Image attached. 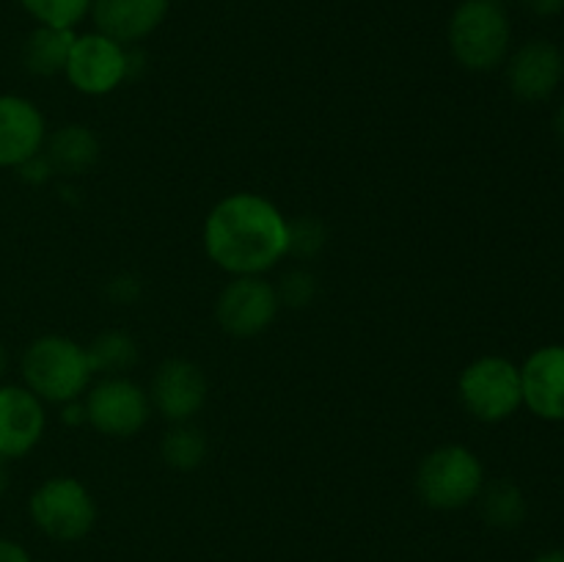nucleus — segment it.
Returning <instances> with one entry per match:
<instances>
[{
  "instance_id": "1",
  "label": "nucleus",
  "mask_w": 564,
  "mask_h": 562,
  "mask_svg": "<svg viewBox=\"0 0 564 562\" xmlns=\"http://www.w3.org/2000/svg\"><path fill=\"white\" fill-rule=\"evenodd\" d=\"M207 253L231 273L268 270L290 251V226L264 198L240 193L220 202L204 229Z\"/></svg>"
},
{
  "instance_id": "2",
  "label": "nucleus",
  "mask_w": 564,
  "mask_h": 562,
  "mask_svg": "<svg viewBox=\"0 0 564 562\" xmlns=\"http://www.w3.org/2000/svg\"><path fill=\"white\" fill-rule=\"evenodd\" d=\"M455 58L468 69H494L510 44V22L494 0H466L449 25Z\"/></svg>"
},
{
  "instance_id": "3",
  "label": "nucleus",
  "mask_w": 564,
  "mask_h": 562,
  "mask_svg": "<svg viewBox=\"0 0 564 562\" xmlns=\"http://www.w3.org/2000/svg\"><path fill=\"white\" fill-rule=\"evenodd\" d=\"M22 372L36 395L64 402L80 395L91 369H88L86 350H80L75 342L61 339V336H44L28 347Z\"/></svg>"
},
{
  "instance_id": "4",
  "label": "nucleus",
  "mask_w": 564,
  "mask_h": 562,
  "mask_svg": "<svg viewBox=\"0 0 564 562\" xmlns=\"http://www.w3.org/2000/svg\"><path fill=\"white\" fill-rule=\"evenodd\" d=\"M479 485H482V466L463 446L435 450L419 468V490L424 501L441 510L468 505L479 494Z\"/></svg>"
},
{
  "instance_id": "5",
  "label": "nucleus",
  "mask_w": 564,
  "mask_h": 562,
  "mask_svg": "<svg viewBox=\"0 0 564 562\" xmlns=\"http://www.w3.org/2000/svg\"><path fill=\"white\" fill-rule=\"evenodd\" d=\"M460 395L474 417L499 422L521 406V372L505 358H482L463 372Z\"/></svg>"
},
{
  "instance_id": "6",
  "label": "nucleus",
  "mask_w": 564,
  "mask_h": 562,
  "mask_svg": "<svg viewBox=\"0 0 564 562\" xmlns=\"http://www.w3.org/2000/svg\"><path fill=\"white\" fill-rule=\"evenodd\" d=\"M33 521L58 540H77L91 529L94 501L75 479H50L31 499Z\"/></svg>"
},
{
  "instance_id": "7",
  "label": "nucleus",
  "mask_w": 564,
  "mask_h": 562,
  "mask_svg": "<svg viewBox=\"0 0 564 562\" xmlns=\"http://www.w3.org/2000/svg\"><path fill=\"white\" fill-rule=\"evenodd\" d=\"M66 75L72 86L86 94L113 91L127 75V58L119 42L102 33H91V36L75 39L69 61H66Z\"/></svg>"
},
{
  "instance_id": "8",
  "label": "nucleus",
  "mask_w": 564,
  "mask_h": 562,
  "mask_svg": "<svg viewBox=\"0 0 564 562\" xmlns=\"http://www.w3.org/2000/svg\"><path fill=\"white\" fill-rule=\"evenodd\" d=\"M275 309H279V295L273 287L246 275L224 290L218 301V320L229 334L253 336L273 323Z\"/></svg>"
},
{
  "instance_id": "9",
  "label": "nucleus",
  "mask_w": 564,
  "mask_h": 562,
  "mask_svg": "<svg viewBox=\"0 0 564 562\" xmlns=\"http://www.w3.org/2000/svg\"><path fill=\"white\" fill-rule=\"evenodd\" d=\"M86 413L99 433L130 435L147 422V395L130 380H105L88 397Z\"/></svg>"
},
{
  "instance_id": "10",
  "label": "nucleus",
  "mask_w": 564,
  "mask_h": 562,
  "mask_svg": "<svg viewBox=\"0 0 564 562\" xmlns=\"http://www.w3.org/2000/svg\"><path fill=\"white\" fill-rule=\"evenodd\" d=\"M523 400L538 417L564 419V347H543L521 372Z\"/></svg>"
},
{
  "instance_id": "11",
  "label": "nucleus",
  "mask_w": 564,
  "mask_h": 562,
  "mask_svg": "<svg viewBox=\"0 0 564 562\" xmlns=\"http://www.w3.org/2000/svg\"><path fill=\"white\" fill-rule=\"evenodd\" d=\"M564 75V58L551 42H529L510 64V86L527 102L545 99Z\"/></svg>"
},
{
  "instance_id": "12",
  "label": "nucleus",
  "mask_w": 564,
  "mask_h": 562,
  "mask_svg": "<svg viewBox=\"0 0 564 562\" xmlns=\"http://www.w3.org/2000/svg\"><path fill=\"white\" fill-rule=\"evenodd\" d=\"M44 430V411L31 391L0 389V457L25 455Z\"/></svg>"
},
{
  "instance_id": "13",
  "label": "nucleus",
  "mask_w": 564,
  "mask_h": 562,
  "mask_svg": "<svg viewBox=\"0 0 564 562\" xmlns=\"http://www.w3.org/2000/svg\"><path fill=\"white\" fill-rule=\"evenodd\" d=\"M44 121L28 99L0 97V165H20L42 147Z\"/></svg>"
},
{
  "instance_id": "14",
  "label": "nucleus",
  "mask_w": 564,
  "mask_h": 562,
  "mask_svg": "<svg viewBox=\"0 0 564 562\" xmlns=\"http://www.w3.org/2000/svg\"><path fill=\"white\" fill-rule=\"evenodd\" d=\"M169 0H94V20L102 36L135 42L163 22Z\"/></svg>"
},
{
  "instance_id": "15",
  "label": "nucleus",
  "mask_w": 564,
  "mask_h": 562,
  "mask_svg": "<svg viewBox=\"0 0 564 562\" xmlns=\"http://www.w3.org/2000/svg\"><path fill=\"white\" fill-rule=\"evenodd\" d=\"M152 391L160 411L169 419L182 422L202 408L207 383H204V375L198 372V367H193L191 361H165L154 378Z\"/></svg>"
},
{
  "instance_id": "16",
  "label": "nucleus",
  "mask_w": 564,
  "mask_h": 562,
  "mask_svg": "<svg viewBox=\"0 0 564 562\" xmlns=\"http://www.w3.org/2000/svg\"><path fill=\"white\" fill-rule=\"evenodd\" d=\"M72 44H75V36H72L69 28H39L25 44L28 69L36 72V75H55V72L66 69Z\"/></svg>"
},
{
  "instance_id": "17",
  "label": "nucleus",
  "mask_w": 564,
  "mask_h": 562,
  "mask_svg": "<svg viewBox=\"0 0 564 562\" xmlns=\"http://www.w3.org/2000/svg\"><path fill=\"white\" fill-rule=\"evenodd\" d=\"M97 160V141L83 127H66L50 141V165L64 174H83Z\"/></svg>"
},
{
  "instance_id": "18",
  "label": "nucleus",
  "mask_w": 564,
  "mask_h": 562,
  "mask_svg": "<svg viewBox=\"0 0 564 562\" xmlns=\"http://www.w3.org/2000/svg\"><path fill=\"white\" fill-rule=\"evenodd\" d=\"M86 358L91 372H121L135 364L138 350L130 336L110 331V334L94 339V345L86 350Z\"/></svg>"
},
{
  "instance_id": "19",
  "label": "nucleus",
  "mask_w": 564,
  "mask_h": 562,
  "mask_svg": "<svg viewBox=\"0 0 564 562\" xmlns=\"http://www.w3.org/2000/svg\"><path fill=\"white\" fill-rule=\"evenodd\" d=\"M482 512L494 527H518L527 516V505H523V496L516 485L496 483L485 494Z\"/></svg>"
},
{
  "instance_id": "20",
  "label": "nucleus",
  "mask_w": 564,
  "mask_h": 562,
  "mask_svg": "<svg viewBox=\"0 0 564 562\" xmlns=\"http://www.w3.org/2000/svg\"><path fill=\"white\" fill-rule=\"evenodd\" d=\"M204 435L193 428H176L165 435L163 457L176 468H193L204 461Z\"/></svg>"
},
{
  "instance_id": "21",
  "label": "nucleus",
  "mask_w": 564,
  "mask_h": 562,
  "mask_svg": "<svg viewBox=\"0 0 564 562\" xmlns=\"http://www.w3.org/2000/svg\"><path fill=\"white\" fill-rule=\"evenodd\" d=\"M91 0H22L28 11L36 17L42 25L72 28L83 14H86Z\"/></svg>"
},
{
  "instance_id": "22",
  "label": "nucleus",
  "mask_w": 564,
  "mask_h": 562,
  "mask_svg": "<svg viewBox=\"0 0 564 562\" xmlns=\"http://www.w3.org/2000/svg\"><path fill=\"white\" fill-rule=\"evenodd\" d=\"M323 246V231L314 220H303V224L290 226V248L301 253H312Z\"/></svg>"
},
{
  "instance_id": "23",
  "label": "nucleus",
  "mask_w": 564,
  "mask_h": 562,
  "mask_svg": "<svg viewBox=\"0 0 564 562\" xmlns=\"http://www.w3.org/2000/svg\"><path fill=\"white\" fill-rule=\"evenodd\" d=\"M312 292H314L312 275L292 273V275H286L284 290H281V295H284V301L292 303V306H303V303H308Z\"/></svg>"
},
{
  "instance_id": "24",
  "label": "nucleus",
  "mask_w": 564,
  "mask_h": 562,
  "mask_svg": "<svg viewBox=\"0 0 564 562\" xmlns=\"http://www.w3.org/2000/svg\"><path fill=\"white\" fill-rule=\"evenodd\" d=\"M521 3L527 6V9H532L534 14L549 17V14H556V11L562 9L564 0H521Z\"/></svg>"
},
{
  "instance_id": "25",
  "label": "nucleus",
  "mask_w": 564,
  "mask_h": 562,
  "mask_svg": "<svg viewBox=\"0 0 564 562\" xmlns=\"http://www.w3.org/2000/svg\"><path fill=\"white\" fill-rule=\"evenodd\" d=\"M0 562H31V560H28V554L17 543L0 540Z\"/></svg>"
},
{
  "instance_id": "26",
  "label": "nucleus",
  "mask_w": 564,
  "mask_h": 562,
  "mask_svg": "<svg viewBox=\"0 0 564 562\" xmlns=\"http://www.w3.org/2000/svg\"><path fill=\"white\" fill-rule=\"evenodd\" d=\"M538 562H564V551H551V554H543Z\"/></svg>"
},
{
  "instance_id": "27",
  "label": "nucleus",
  "mask_w": 564,
  "mask_h": 562,
  "mask_svg": "<svg viewBox=\"0 0 564 562\" xmlns=\"http://www.w3.org/2000/svg\"><path fill=\"white\" fill-rule=\"evenodd\" d=\"M556 132H560L564 141V105L560 108V114H556Z\"/></svg>"
},
{
  "instance_id": "28",
  "label": "nucleus",
  "mask_w": 564,
  "mask_h": 562,
  "mask_svg": "<svg viewBox=\"0 0 564 562\" xmlns=\"http://www.w3.org/2000/svg\"><path fill=\"white\" fill-rule=\"evenodd\" d=\"M6 490V468H3V463H0V494H3Z\"/></svg>"
},
{
  "instance_id": "29",
  "label": "nucleus",
  "mask_w": 564,
  "mask_h": 562,
  "mask_svg": "<svg viewBox=\"0 0 564 562\" xmlns=\"http://www.w3.org/2000/svg\"><path fill=\"white\" fill-rule=\"evenodd\" d=\"M3 367H6V353L3 347H0V375H3Z\"/></svg>"
}]
</instances>
